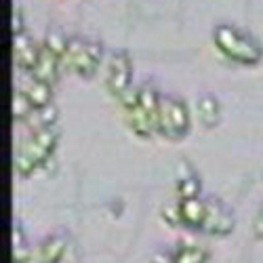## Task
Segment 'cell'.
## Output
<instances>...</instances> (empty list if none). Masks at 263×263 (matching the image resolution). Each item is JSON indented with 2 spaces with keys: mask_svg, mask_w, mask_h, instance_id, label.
Segmentation results:
<instances>
[{
  "mask_svg": "<svg viewBox=\"0 0 263 263\" xmlns=\"http://www.w3.org/2000/svg\"><path fill=\"white\" fill-rule=\"evenodd\" d=\"M57 139H59V133L55 126L34 130V133H28L21 139L13 158V166L19 177H30L32 173H36L45 164L53 154Z\"/></svg>",
  "mask_w": 263,
  "mask_h": 263,
  "instance_id": "obj_1",
  "label": "cell"
},
{
  "mask_svg": "<svg viewBox=\"0 0 263 263\" xmlns=\"http://www.w3.org/2000/svg\"><path fill=\"white\" fill-rule=\"evenodd\" d=\"M213 40H215V47L228 59L242 63V65H255L259 63L263 55V49L259 42L234 26H226V24L217 26L213 32Z\"/></svg>",
  "mask_w": 263,
  "mask_h": 263,
  "instance_id": "obj_2",
  "label": "cell"
},
{
  "mask_svg": "<svg viewBox=\"0 0 263 263\" xmlns=\"http://www.w3.org/2000/svg\"><path fill=\"white\" fill-rule=\"evenodd\" d=\"M101 57H103L101 42L72 36L68 40L65 55L61 57V65L65 70L74 72L76 76H80V78H91L99 68Z\"/></svg>",
  "mask_w": 263,
  "mask_h": 263,
  "instance_id": "obj_3",
  "label": "cell"
},
{
  "mask_svg": "<svg viewBox=\"0 0 263 263\" xmlns=\"http://www.w3.org/2000/svg\"><path fill=\"white\" fill-rule=\"evenodd\" d=\"M190 130V112L183 99L179 97H162L158 109V133L166 139L179 141Z\"/></svg>",
  "mask_w": 263,
  "mask_h": 263,
  "instance_id": "obj_4",
  "label": "cell"
},
{
  "mask_svg": "<svg viewBox=\"0 0 263 263\" xmlns=\"http://www.w3.org/2000/svg\"><path fill=\"white\" fill-rule=\"evenodd\" d=\"M130 74H133V65L126 51H116L109 55L107 68H105V86L109 95L116 99L130 86Z\"/></svg>",
  "mask_w": 263,
  "mask_h": 263,
  "instance_id": "obj_5",
  "label": "cell"
},
{
  "mask_svg": "<svg viewBox=\"0 0 263 263\" xmlns=\"http://www.w3.org/2000/svg\"><path fill=\"white\" fill-rule=\"evenodd\" d=\"M204 234L211 236H228L234 230V215L215 198L206 200V215L200 228Z\"/></svg>",
  "mask_w": 263,
  "mask_h": 263,
  "instance_id": "obj_6",
  "label": "cell"
},
{
  "mask_svg": "<svg viewBox=\"0 0 263 263\" xmlns=\"http://www.w3.org/2000/svg\"><path fill=\"white\" fill-rule=\"evenodd\" d=\"M38 57H40V47L26 32L13 36V61L17 65V70L32 74L38 63Z\"/></svg>",
  "mask_w": 263,
  "mask_h": 263,
  "instance_id": "obj_7",
  "label": "cell"
},
{
  "mask_svg": "<svg viewBox=\"0 0 263 263\" xmlns=\"http://www.w3.org/2000/svg\"><path fill=\"white\" fill-rule=\"evenodd\" d=\"M65 249H68V238L63 234H51L32 249V255L40 263H59L65 255Z\"/></svg>",
  "mask_w": 263,
  "mask_h": 263,
  "instance_id": "obj_8",
  "label": "cell"
},
{
  "mask_svg": "<svg viewBox=\"0 0 263 263\" xmlns=\"http://www.w3.org/2000/svg\"><path fill=\"white\" fill-rule=\"evenodd\" d=\"M61 70H63L61 59L55 53H51L47 47L40 45V57H38V63H36V68H34V72L30 76L47 82V84H53V82H57Z\"/></svg>",
  "mask_w": 263,
  "mask_h": 263,
  "instance_id": "obj_9",
  "label": "cell"
},
{
  "mask_svg": "<svg viewBox=\"0 0 263 263\" xmlns=\"http://www.w3.org/2000/svg\"><path fill=\"white\" fill-rule=\"evenodd\" d=\"M126 122L137 137L147 139V137H154L158 133V118L149 116L139 105L133 109H126Z\"/></svg>",
  "mask_w": 263,
  "mask_h": 263,
  "instance_id": "obj_10",
  "label": "cell"
},
{
  "mask_svg": "<svg viewBox=\"0 0 263 263\" xmlns=\"http://www.w3.org/2000/svg\"><path fill=\"white\" fill-rule=\"evenodd\" d=\"M53 84H47V82H42L34 76H30L24 84H21V93H24L30 103L34 105V109H40V107H47L51 105V99H53V89H51Z\"/></svg>",
  "mask_w": 263,
  "mask_h": 263,
  "instance_id": "obj_11",
  "label": "cell"
},
{
  "mask_svg": "<svg viewBox=\"0 0 263 263\" xmlns=\"http://www.w3.org/2000/svg\"><path fill=\"white\" fill-rule=\"evenodd\" d=\"M179 213H181V226L192 228V230H200L204 215H206V200L198 198H187L179 200Z\"/></svg>",
  "mask_w": 263,
  "mask_h": 263,
  "instance_id": "obj_12",
  "label": "cell"
},
{
  "mask_svg": "<svg viewBox=\"0 0 263 263\" xmlns=\"http://www.w3.org/2000/svg\"><path fill=\"white\" fill-rule=\"evenodd\" d=\"M196 114H198V120L202 126L213 128L219 122V116H221V105H219L215 95H200L196 99Z\"/></svg>",
  "mask_w": 263,
  "mask_h": 263,
  "instance_id": "obj_13",
  "label": "cell"
},
{
  "mask_svg": "<svg viewBox=\"0 0 263 263\" xmlns=\"http://www.w3.org/2000/svg\"><path fill=\"white\" fill-rule=\"evenodd\" d=\"M173 263H206V251L192 242H179L171 253Z\"/></svg>",
  "mask_w": 263,
  "mask_h": 263,
  "instance_id": "obj_14",
  "label": "cell"
},
{
  "mask_svg": "<svg viewBox=\"0 0 263 263\" xmlns=\"http://www.w3.org/2000/svg\"><path fill=\"white\" fill-rule=\"evenodd\" d=\"M160 101H162V97H160V93L156 91V86H154V84H149V82L139 84V107L145 109L149 116L158 118Z\"/></svg>",
  "mask_w": 263,
  "mask_h": 263,
  "instance_id": "obj_15",
  "label": "cell"
},
{
  "mask_svg": "<svg viewBox=\"0 0 263 263\" xmlns=\"http://www.w3.org/2000/svg\"><path fill=\"white\" fill-rule=\"evenodd\" d=\"M55 122H57V109H55V105H47V107L34 109L32 116L26 120V124L30 126V133L40 130V128H51V126H55Z\"/></svg>",
  "mask_w": 263,
  "mask_h": 263,
  "instance_id": "obj_16",
  "label": "cell"
},
{
  "mask_svg": "<svg viewBox=\"0 0 263 263\" xmlns=\"http://www.w3.org/2000/svg\"><path fill=\"white\" fill-rule=\"evenodd\" d=\"M177 196H179V200L198 198V196H200V179L196 177L190 168H185V173L179 175V179H177Z\"/></svg>",
  "mask_w": 263,
  "mask_h": 263,
  "instance_id": "obj_17",
  "label": "cell"
},
{
  "mask_svg": "<svg viewBox=\"0 0 263 263\" xmlns=\"http://www.w3.org/2000/svg\"><path fill=\"white\" fill-rule=\"evenodd\" d=\"M34 112V105L30 103V99L21 93L19 89L13 93V101H11V116L17 122H26Z\"/></svg>",
  "mask_w": 263,
  "mask_h": 263,
  "instance_id": "obj_18",
  "label": "cell"
},
{
  "mask_svg": "<svg viewBox=\"0 0 263 263\" xmlns=\"http://www.w3.org/2000/svg\"><path fill=\"white\" fill-rule=\"evenodd\" d=\"M68 40L61 32H49L45 36V42H42V47H47L51 53H55L59 59L65 55V49H68Z\"/></svg>",
  "mask_w": 263,
  "mask_h": 263,
  "instance_id": "obj_19",
  "label": "cell"
},
{
  "mask_svg": "<svg viewBox=\"0 0 263 263\" xmlns=\"http://www.w3.org/2000/svg\"><path fill=\"white\" fill-rule=\"evenodd\" d=\"M118 101H120V105L124 107V112H126V109L137 107V105H139V86H133V84H130L128 89L118 97Z\"/></svg>",
  "mask_w": 263,
  "mask_h": 263,
  "instance_id": "obj_20",
  "label": "cell"
},
{
  "mask_svg": "<svg viewBox=\"0 0 263 263\" xmlns=\"http://www.w3.org/2000/svg\"><path fill=\"white\" fill-rule=\"evenodd\" d=\"M162 219L168 226H181V213H179V202L177 204H166L162 209Z\"/></svg>",
  "mask_w": 263,
  "mask_h": 263,
  "instance_id": "obj_21",
  "label": "cell"
},
{
  "mask_svg": "<svg viewBox=\"0 0 263 263\" xmlns=\"http://www.w3.org/2000/svg\"><path fill=\"white\" fill-rule=\"evenodd\" d=\"M11 30H13V36H17V34H24V32H26V28H24V15H21V11H19V9H15V11H13Z\"/></svg>",
  "mask_w": 263,
  "mask_h": 263,
  "instance_id": "obj_22",
  "label": "cell"
},
{
  "mask_svg": "<svg viewBox=\"0 0 263 263\" xmlns=\"http://www.w3.org/2000/svg\"><path fill=\"white\" fill-rule=\"evenodd\" d=\"M152 263H173V257H171V253H156Z\"/></svg>",
  "mask_w": 263,
  "mask_h": 263,
  "instance_id": "obj_23",
  "label": "cell"
},
{
  "mask_svg": "<svg viewBox=\"0 0 263 263\" xmlns=\"http://www.w3.org/2000/svg\"><path fill=\"white\" fill-rule=\"evenodd\" d=\"M255 234H257L259 238H263V209H261L257 221H255Z\"/></svg>",
  "mask_w": 263,
  "mask_h": 263,
  "instance_id": "obj_24",
  "label": "cell"
}]
</instances>
